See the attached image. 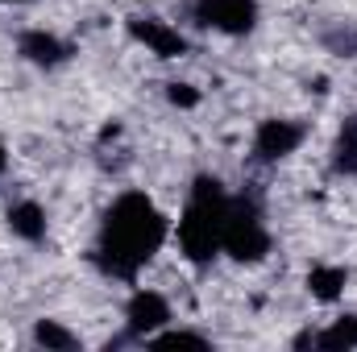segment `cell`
Masks as SVG:
<instances>
[{
    "instance_id": "6da1fadb",
    "label": "cell",
    "mask_w": 357,
    "mask_h": 352,
    "mask_svg": "<svg viewBox=\"0 0 357 352\" xmlns=\"http://www.w3.org/2000/svg\"><path fill=\"white\" fill-rule=\"evenodd\" d=\"M167 237H171V224L158 211V203L146 191H125V195L112 199V207L100 220V237H96L91 262L108 278L133 282L142 273V265L158 257Z\"/></svg>"
},
{
    "instance_id": "7a4b0ae2",
    "label": "cell",
    "mask_w": 357,
    "mask_h": 352,
    "mask_svg": "<svg viewBox=\"0 0 357 352\" xmlns=\"http://www.w3.org/2000/svg\"><path fill=\"white\" fill-rule=\"evenodd\" d=\"M229 191L216 175H199L191 182V195L178 216V249L191 265H212L220 253V232H225V211H229Z\"/></svg>"
},
{
    "instance_id": "3957f363",
    "label": "cell",
    "mask_w": 357,
    "mask_h": 352,
    "mask_svg": "<svg viewBox=\"0 0 357 352\" xmlns=\"http://www.w3.org/2000/svg\"><path fill=\"white\" fill-rule=\"evenodd\" d=\"M220 253L233 262L254 265L270 253V228L262 220V207L254 195H233L225 211V232H220Z\"/></svg>"
},
{
    "instance_id": "277c9868",
    "label": "cell",
    "mask_w": 357,
    "mask_h": 352,
    "mask_svg": "<svg viewBox=\"0 0 357 352\" xmlns=\"http://www.w3.org/2000/svg\"><path fill=\"white\" fill-rule=\"evenodd\" d=\"M191 17L204 29L229 33V38H245L258 25V0H195Z\"/></svg>"
},
{
    "instance_id": "5b68a950",
    "label": "cell",
    "mask_w": 357,
    "mask_h": 352,
    "mask_svg": "<svg viewBox=\"0 0 357 352\" xmlns=\"http://www.w3.org/2000/svg\"><path fill=\"white\" fill-rule=\"evenodd\" d=\"M303 137H307V125H299V120H287V116H270L262 120L258 129H254V162H282V158H291L299 145H303Z\"/></svg>"
},
{
    "instance_id": "8992f818",
    "label": "cell",
    "mask_w": 357,
    "mask_h": 352,
    "mask_svg": "<svg viewBox=\"0 0 357 352\" xmlns=\"http://www.w3.org/2000/svg\"><path fill=\"white\" fill-rule=\"evenodd\" d=\"M171 323V303L158 290H133L125 303V332L129 340H150L154 332H162Z\"/></svg>"
},
{
    "instance_id": "52a82bcc",
    "label": "cell",
    "mask_w": 357,
    "mask_h": 352,
    "mask_svg": "<svg viewBox=\"0 0 357 352\" xmlns=\"http://www.w3.org/2000/svg\"><path fill=\"white\" fill-rule=\"evenodd\" d=\"M125 29H129L133 42H142V46H146L150 54H158V58H183V54H187V38L178 33L171 21H158V17H129Z\"/></svg>"
},
{
    "instance_id": "ba28073f",
    "label": "cell",
    "mask_w": 357,
    "mask_h": 352,
    "mask_svg": "<svg viewBox=\"0 0 357 352\" xmlns=\"http://www.w3.org/2000/svg\"><path fill=\"white\" fill-rule=\"evenodd\" d=\"M17 54H21L25 63L42 67V71H54V67H63V63L71 58V42H63V38L50 33V29H25V33L17 38Z\"/></svg>"
},
{
    "instance_id": "9c48e42d",
    "label": "cell",
    "mask_w": 357,
    "mask_h": 352,
    "mask_svg": "<svg viewBox=\"0 0 357 352\" xmlns=\"http://www.w3.org/2000/svg\"><path fill=\"white\" fill-rule=\"evenodd\" d=\"M8 232L13 237H21V241H29V245H38V241H46V207L42 203H33V199H21V203H13L8 207Z\"/></svg>"
},
{
    "instance_id": "30bf717a",
    "label": "cell",
    "mask_w": 357,
    "mask_h": 352,
    "mask_svg": "<svg viewBox=\"0 0 357 352\" xmlns=\"http://www.w3.org/2000/svg\"><path fill=\"white\" fill-rule=\"evenodd\" d=\"M345 286H349V269L345 265H312L307 269V290L320 303H337L345 294Z\"/></svg>"
},
{
    "instance_id": "8fae6325",
    "label": "cell",
    "mask_w": 357,
    "mask_h": 352,
    "mask_svg": "<svg viewBox=\"0 0 357 352\" xmlns=\"http://www.w3.org/2000/svg\"><path fill=\"white\" fill-rule=\"evenodd\" d=\"M312 349H324V352H349L357 349V315H341L333 319L324 332L312 336Z\"/></svg>"
},
{
    "instance_id": "7c38bea8",
    "label": "cell",
    "mask_w": 357,
    "mask_h": 352,
    "mask_svg": "<svg viewBox=\"0 0 357 352\" xmlns=\"http://www.w3.org/2000/svg\"><path fill=\"white\" fill-rule=\"evenodd\" d=\"M333 170L345 178H357V116H349L333 141Z\"/></svg>"
},
{
    "instance_id": "4fadbf2b",
    "label": "cell",
    "mask_w": 357,
    "mask_h": 352,
    "mask_svg": "<svg viewBox=\"0 0 357 352\" xmlns=\"http://www.w3.org/2000/svg\"><path fill=\"white\" fill-rule=\"evenodd\" d=\"M33 344H42L46 352H75L79 349V336L71 328H63L59 319H38L33 323Z\"/></svg>"
},
{
    "instance_id": "5bb4252c",
    "label": "cell",
    "mask_w": 357,
    "mask_h": 352,
    "mask_svg": "<svg viewBox=\"0 0 357 352\" xmlns=\"http://www.w3.org/2000/svg\"><path fill=\"white\" fill-rule=\"evenodd\" d=\"M146 344L150 349H212V340L199 332H154Z\"/></svg>"
},
{
    "instance_id": "9a60e30c",
    "label": "cell",
    "mask_w": 357,
    "mask_h": 352,
    "mask_svg": "<svg viewBox=\"0 0 357 352\" xmlns=\"http://www.w3.org/2000/svg\"><path fill=\"white\" fill-rule=\"evenodd\" d=\"M167 99L175 108H195L199 104V91L191 88V83H167Z\"/></svg>"
},
{
    "instance_id": "2e32d148",
    "label": "cell",
    "mask_w": 357,
    "mask_h": 352,
    "mask_svg": "<svg viewBox=\"0 0 357 352\" xmlns=\"http://www.w3.org/2000/svg\"><path fill=\"white\" fill-rule=\"evenodd\" d=\"M337 54H357V25H349V29H337V33H328L324 38Z\"/></svg>"
},
{
    "instance_id": "e0dca14e",
    "label": "cell",
    "mask_w": 357,
    "mask_h": 352,
    "mask_svg": "<svg viewBox=\"0 0 357 352\" xmlns=\"http://www.w3.org/2000/svg\"><path fill=\"white\" fill-rule=\"evenodd\" d=\"M4 166H8V154H4V145H0V175H4Z\"/></svg>"
},
{
    "instance_id": "ac0fdd59",
    "label": "cell",
    "mask_w": 357,
    "mask_h": 352,
    "mask_svg": "<svg viewBox=\"0 0 357 352\" xmlns=\"http://www.w3.org/2000/svg\"><path fill=\"white\" fill-rule=\"evenodd\" d=\"M0 4H33V0H0Z\"/></svg>"
}]
</instances>
